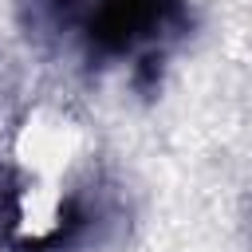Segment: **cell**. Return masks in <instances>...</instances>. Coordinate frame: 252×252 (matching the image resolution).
<instances>
[{"label": "cell", "mask_w": 252, "mask_h": 252, "mask_svg": "<svg viewBox=\"0 0 252 252\" xmlns=\"http://www.w3.org/2000/svg\"><path fill=\"white\" fill-rule=\"evenodd\" d=\"M79 146H83V138H79V130H75L67 118H59V114H51V110H39V114H32L28 126L20 130V138H16V158H20V165L28 169L32 181L59 185V177H63V169L75 161Z\"/></svg>", "instance_id": "1"}]
</instances>
